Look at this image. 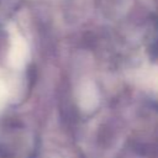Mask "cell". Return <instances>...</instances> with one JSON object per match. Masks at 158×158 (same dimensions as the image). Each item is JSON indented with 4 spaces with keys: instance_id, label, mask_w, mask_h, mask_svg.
<instances>
[{
    "instance_id": "obj_1",
    "label": "cell",
    "mask_w": 158,
    "mask_h": 158,
    "mask_svg": "<svg viewBox=\"0 0 158 158\" xmlns=\"http://www.w3.org/2000/svg\"><path fill=\"white\" fill-rule=\"evenodd\" d=\"M21 43L19 42V38L17 37H14L12 41H11V47L9 49V56H7V60H9V64H11L12 67H17L20 65L21 60H22V53H21Z\"/></svg>"
},
{
    "instance_id": "obj_2",
    "label": "cell",
    "mask_w": 158,
    "mask_h": 158,
    "mask_svg": "<svg viewBox=\"0 0 158 158\" xmlns=\"http://www.w3.org/2000/svg\"><path fill=\"white\" fill-rule=\"evenodd\" d=\"M7 93H9V90H7L6 83H5L4 78L0 75V106L5 102V100L7 98Z\"/></svg>"
}]
</instances>
